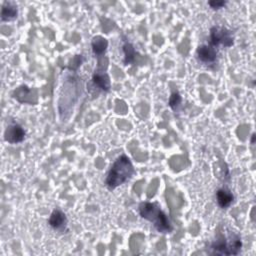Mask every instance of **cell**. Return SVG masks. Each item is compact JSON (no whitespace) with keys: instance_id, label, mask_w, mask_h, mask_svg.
I'll use <instances>...</instances> for the list:
<instances>
[{"instance_id":"1","label":"cell","mask_w":256,"mask_h":256,"mask_svg":"<svg viewBox=\"0 0 256 256\" xmlns=\"http://www.w3.org/2000/svg\"><path fill=\"white\" fill-rule=\"evenodd\" d=\"M69 71L70 73L66 74L62 81L57 102L58 113L61 121H66L70 117L71 113H73L74 107L77 105L83 90L81 78L77 76L76 71Z\"/></svg>"},{"instance_id":"2","label":"cell","mask_w":256,"mask_h":256,"mask_svg":"<svg viewBox=\"0 0 256 256\" xmlns=\"http://www.w3.org/2000/svg\"><path fill=\"white\" fill-rule=\"evenodd\" d=\"M134 173L135 169L130 158L122 154L118 156L111 165L105 179V185L109 190H114L127 182Z\"/></svg>"},{"instance_id":"3","label":"cell","mask_w":256,"mask_h":256,"mask_svg":"<svg viewBox=\"0 0 256 256\" xmlns=\"http://www.w3.org/2000/svg\"><path fill=\"white\" fill-rule=\"evenodd\" d=\"M138 211L140 216L149 221L159 233L168 234L173 231V226L168 216L164 213L158 203L144 201L140 203Z\"/></svg>"},{"instance_id":"4","label":"cell","mask_w":256,"mask_h":256,"mask_svg":"<svg viewBox=\"0 0 256 256\" xmlns=\"http://www.w3.org/2000/svg\"><path fill=\"white\" fill-rule=\"evenodd\" d=\"M241 249V237L234 232H220L210 245V253L218 255H238Z\"/></svg>"},{"instance_id":"5","label":"cell","mask_w":256,"mask_h":256,"mask_svg":"<svg viewBox=\"0 0 256 256\" xmlns=\"http://www.w3.org/2000/svg\"><path fill=\"white\" fill-rule=\"evenodd\" d=\"M209 45L219 48H229L234 44V34L231 30L223 26H213L209 32Z\"/></svg>"},{"instance_id":"6","label":"cell","mask_w":256,"mask_h":256,"mask_svg":"<svg viewBox=\"0 0 256 256\" xmlns=\"http://www.w3.org/2000/svg\"><path fill=\"white\" fill-rule=\"evenodd\" d=\"M196 58L204 65H214L218 61V49L209 44L199 45L196 49Z\"/></svg>"},{"instance_id":"7","label":"cell","mask_w":256,"mask_h":256,"mask_svg":"<svg viewBox=\"0 0 256 256\" xmlns=\"http://www.w3.org/2000/svg\"><path fill=\"white\" fill-rule=\"evenodd\" d=\"M26 136V132L24 128L18 123L9 124L4 132V139L6 142L10 144L21 143Z\"/></svg>"},{"instance_id":"8","label":"cell","mask_w":256,"mask_h":256,"mask_svg":"<svg viewBox=\"0 0 256 256\" xmlns=\"http://www.w3.org/2000/svg\"><path fill=\"white\" fill-rule=\"evenodd\" d=\"M67 223L68 219L66 214L58 208L54 209L48 218L49 226L57 231H64L67 227Z\"/></svg>"},{"instance_id":"9","label":"cell","mask_w":256,"mask_h":256,"mask_svg":"<svg viewBox=\"0 0 256 256\" xmlns=\"http://www.w3.org/2000/svg\"><path fill=\"white\" fill-rule=\"evenodd\" d=\"M92 82L95 87L98 89L104 91V92H109L111 88V81L110 77L107 74V72L103 70H96L93 75H92Z\"/></svg>"},{"instance_id":"10","label":"cell","mask_w":256,"mask_h":256,"mask_svg":"<svg viewBox=\"0 0 256 256\" xmlns=\"http://www.w3.org/2000/svg\"><path fill=\"white\" fill-rule=\"evenodd\" d=\"M216 201L220 208L227 209L234 202V195L228 188H220L216 192Z\"/></svg>"},{"instance_id":"11","label":"cell","mask_w":256,"mask_h":256,"mask_svg":"<svg viewBox=\"0 0 256 256\" xmlns=\"http://www.w3.org/2000/svg\"><path fill=\"white\" fill-rule=\"evenodd\" d=\"M18 16V8L14 2L5 1L2 4L1 9V21L2 22H9L13 21Z\"/></svg>"},{"instance_id":"12","label":"cell","mask_w":256,"mask_h":256,"mask_svg":"<svg viewBox=\"0 0 256 256\" xmlns=\"http://www.w3.org/2000/svg\"><path fill=\"white\" fill-rule=\"evenodd\" d=\"M91 47L94 55L97 57H100L105 53L108 47V41L103 36H100V35L94 36L91 41Z\"/></svg>"},{"instance_id":"13","label":"cell","mask_w":256,"mask_h":256,"mask_svg":"<svg viewBox=\"0 0 256 256\" xmlns=\"http://www.w3.org/2000/svg\"><path fill=\"white\" fill-rule=\"evenodd\" d=\"M122 50H123V54H124V59H123L124 64L125 65L131 64L134 61V58L136 56V50H135L134 46L128 40H124Z\"/></svg>"},{"instance_id":"14","label":"cell","mask_w":256,"mask_h":256,"mask_svg":"<svg viewBox=\"0 0 256 256\" xmlns=\"http://www.w3.org/2000/svg\"><path fill=\"white\" fill-rule=\"evenodd\" d=\"M182 102V97L181 95L178 93V92H173L170 97H169V100H168V105L169 107L172 109V110H176L180 104Z\"/></svg>"},{"instance_id":"15","label":"cell","mask_w":256,"mask_h":256,"mask_svg":"<svg viewBox=\"0 0 256 256\" xmlns=\"http://www.w3.org/2000/svg\"><path fill=\"white\" fill-rule=\"evenodd\" d=\"M82 61H83V56H82V55H76V56L70 61V63H69V65H68L67 68H68L69 70H71V71H76V70L80 67Z\"/></svg>"},{"instance_id":"16","label":"cell","mask_w":256,"mask_h":256,"mask_svg":"<svg viewBox=\"0 0 256 256\" xmlns=\"http://www.w3.org/2000/svg\"><path fill=\"white\" fill-rule=\"evenodd\" d=\"M226 4H227L226 1H209L208 2V5L213 10H219V9L223 8Z\"/></svg>"}]
</instances>
